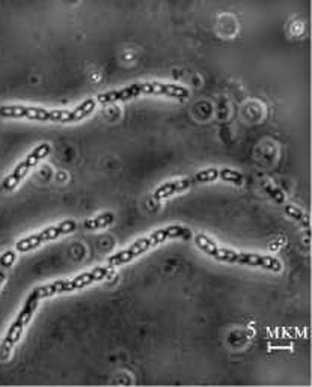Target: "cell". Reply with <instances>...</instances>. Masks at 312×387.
Segmentation results:
<instances>
[{
	"mask_svg": "<svg viewBox=\"0 0 312 387\" xmlns=\"http://www.w3.org/2000/svg\"><path fill=\"white\" fill-rule=\"evenodd\" d=\"M178 236H183V239H187V236H190V231L184 228V227H178V224H173V227H166L154 231L151 235L145 236V239H139L137 241H134L129 249L126 251H121L115 255H112L107 259V266L109 267H118L122 264H127L131 259H134L136 256L142 255L144 252L149 251L151 247H156L161 243H165L169 239H178Z\"/></svg>",
	"mask_w": 312,
	"mask_h": 387,
	"instance_id": "4",
	"label": "cell"
},
{
	"mask_svg": "<svg viewBox=\"0 0 312 387\" xmlns=\"http://www.w3.org/2000/svg\"><path fill=\"white\" fill-rule=\"evenodd\" d=\"M50 153H52V146H50L48 143H41L36 146L33 151L24 158L21 163L17 165V168L12 170V173L9 175V177H6L2 182V187L4 190H12L16 189V187L18 185V182L26 177V173L40 163V161L43 158H45Z\"/></svg>",
	"mask_w": 312,
	"mask_h": 387,
	"instance_id": "9",
	"label": "cell"
},
{
	"mask_svg": "<svg viewBox=\"0 0 312 387\" xmlns=\"http://www.w3.org/2000/svg\"><path fill=\"white\" fill-rule=\"evenodd\" d=\"M169 95L172 98H187L189 91L184 86L168 85L158 82H145V83H133L130 86L122 87L121 91H110L99 94L95 102L99 104H109L115 102H127V99L136 98L139 95Z\"/></svg>",
	"mask_w": 312,
	"mask_h": 387,
	"instance_id": "3",
	"label": "cell"
},
{
	"mask_svg": "<svg viewBox=\"0 0 312 387\" xmlns=\"http://www.w3.org/2000/svg\"><path fill=\"white\" fill-rule=\"evenodd\" d=\"M196 246L201 249V251L211 258L223 262H232V264H243V266H251V267H259L266 268L270 271H281L282 264L281 261L266 256V255H258V254H246V252H235L232 249H225L219 247L213 240H210L207 235L199 234L195 239Z\"/></svg>",
	"mask_w": 312,
	"mask_h": 387,
	"instance_id": "2",
	"label": "cell"
},
{
	"mask_svg": "<svg viewBox=\"0 0 312 387\" xmlns=\"http://www.w3.org/2000/svg\"><path fill=\"white\" fill-rule=\"evenodd\" d=\"M285 211H286V214H290V216H291L293 219H296L297 222L303 223L305 227H309V219H308V216H305V214L302 213L301 209H297V208L289 205V207H285Z\"/></svg>",
	"mask_w": 312,
	"mask_h": 387,
	"instance_id": "11",
	"label": "cell"
},
{
	"mask_svg": "<svg viewBox=\"0 0 312 387\" xmlns=\"http://www.w3.org/2000/svg\"><path fill=\"white\" fill-rule=\"evenodd\" d=\"M115 222V214L114 213H103L94 219H88L83 222V229L86 231H97V229H104L109 224Z\"/></svg>",
	"mask_w": 312,
	"mask_h": 387,
	"instance_id": "10",
	"label": "cell"
},
{
	"mask_svg": "<svg viewBox=\"0 0 312 387\" xmlns=\"http://www.w3.org/2000/svg\"><path fill=\"white\" fill-rule=\"evenodd\" d=\"M4 280H5V273H4V271H0V286H2Z\"/></svg>",
	"mask_w": 312,
	"mask_h": 387,
	"instance_id": "13",
	"label": "cell"
},
{
	"mask_svg": "<svg viewBox=\"0 0 312 387\" xmlns=\"http://www.w3.org/2000/svg\"><path fill=\"white\" fill-rule=\"evenodd\" d=\"M220 172H222V169L211 168V169H205V170L198 172V173L192 175V177H187V178L177 180V181H171V182H165L163 185H160L158 189L154 192V199H157V201H161V199H166V197H169L172 195L190 189V187H193V185L204 184V182H213L217 178H220Z\"/></svg>",
	"mask_w": 312,
	"mask_h": 387,
	"instance_id": "7",
	"label": "cell"
},
{
	"mask_svg": "<svg viewBox=\"0 0 312 387\" xmlns=\"http://www.w3.org/2000/svg\"><path fill=\"white\" fill-rule=\"evenodd\" d=\"M40 300H41L40 295L36 294V291L33 290L29 294L28 300L24 302V306L18 312L16 320L12 321V324L5 334V339L0 342V360H6L11 356L16 344L21 339V334H23L24 329H26V326L31 322L36 309H38Z\"/></svg>",
	"mask_w": 312,
	"mask_h": 387,
	"instance_id": "5",
	"label": "cell"
},
{
	"mask_svg": "<svg viewBox=\"0 0 312 387\" xmlns=\"http://www.w3.org/2000/svg\"><path fill=\"white\" fill-rule=\"evenodd\" d=\"M112 274V267H97L88 273H82L79 276L72 278V279H62V280H56L48 285H43L38 286V288H35L36 294L40 295V298H45V297H52L56 294H65V293H71V291H77L85 288V286H88L97 280H103L107 276Z\"/></svg>",
	"mask_w": 312,
	"mask_h": 387,
	"instance_id": "6",
	"label": "cell"
},
{
	"mask_svg": "<svg viewBox=\"0 0 312 387\" xmlns=\"http://www.w3.org/2000/svg\"><path fill=\"white\" fill-rule=\"evenodd\" d=\"M16 261V252L8 251L2 256H0V267H11Z\"/></svg>",
	"mask_w": 312,
	"mask_h": 387,
	"instance_id": "12",
	"label": "cell"
},
{
	"mask_svg": "<svg viewBox=\"0 0 312 387\" xmlns=\"http://www.w3.org/2000/svg\"><path fill=\"white\" fill-rule=\"evenodd\" d=\"M76 229H77V223L76 222H74V220H64V222L55 224V227H48V228L43 229L38 234H33V235L26 236V239L18 240L16 243V249H17V252H20V254L29 252V251H32V249L41 246L45 241L56 240L58 236L65 235V234H71Z\"/></svg>",
	"mask_w": 312,
	"mask_h": 387,
	"instance_id": "8",
	"label": "cell"
},
{
	"mask_svg": "<svg viewBox=\"0 0 312 387\" xmlns=\"http://www.w3.org/2000/svg\"><path fill=\"white\" fill-rule=\"evenodd\" d=\"M97 107L95 98L86 99L74 110H47L43 107L31 106H4L0 107V116L2 118H28L36 121H50V122H77L91 115Z\"/></svg>",
	"mask_w": 312,
	"mask_h": 387,
	"instance_id": "1",
	"label": "cell"
}]
</instances>
